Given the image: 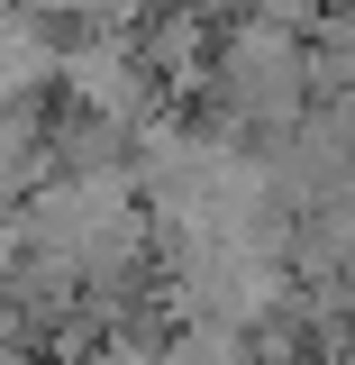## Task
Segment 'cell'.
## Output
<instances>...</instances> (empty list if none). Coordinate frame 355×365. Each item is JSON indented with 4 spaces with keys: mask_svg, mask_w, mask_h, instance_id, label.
Instances as JSON below:
<instances>
[{
    "mask_svg": "<svg viewBox=\"0 0 355 365\" xmlns=\"http://www.w3.org/2000/svg\"><path fill=\"white\" fill-rule=\"evenodd\" d=\"M346 365H355V356H346Z\"/></svg>",
    "mask_w": 355,
    "mask_h": 365,
    "instance_id": "obj_4",
    "label": "cell"
},
{
    "mask_svg": "<svg viewBox=\"0 0 355 365\" xmlns=\"http://www.w3.org/2000/svg\"><path fill=\"white\" fill-rule=\"evenodd\" d=\"M164 365H265V338L237 329V319H174Z\"/></svg>",
    "mask_w": 355,
    "mask_h": 365,
    "instance_id": "obj_3",
    "label": "cell"
},
{
    "mask_svg": "<svg viewBox=\"0 0 355 365\" xmlns=\"http://www.w3.org/2000/svg\"><path fill=\"white\" fill-rule=\"evenodd\" d=\"M64 101L137 128V119H155L174 91L146 64V37H137V28H73V37H64Z\"/></svg>",
    "mask_w": 355,
    "mask_h": 365,
    "instance_id": "obj_2",
    "label": "cell"
},
{
    "mask_svg": "<svg viewBox=\"0 0 355 365\" xmlns=\"http://www.w3.org/2000/svg\"><path fill=\"white\" fill-rule=\"evenodd\" d=\"M319 110V64H310V37L301 28H273V19H228L219 28V73H210V101L191 119H228L246 137H273V128H301Z\"/></svg>",
    "mask_w": 355,
    "mask_h": 365,
    "instance_id": "obj_1",
    "label": "cell"
}]
</instances>
